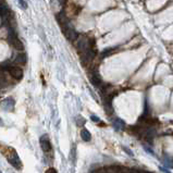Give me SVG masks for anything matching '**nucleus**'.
<instances>
[{
	"instance_id": "obj_5",
	"label": "nucleus",
	"mask_w": 173,
	"mask_h": 173,
	"mask_svg": "<svg viewBox=\"0 0 173 173\" xmlns=\"http://www.w3.org/2000/svg\"><path fill=\"white\" fill-rule=\"evenodd\" d=\"M104 173H131V169L119 166H108L104 169Z\"/></svg>"
},
{
	"instance_id": "obj_6",
	"label": "nucleus",
	"mask_w": 173,
	"mask_h": 173,
	"mask_svg": "<svg viewBox=\"0 0 173 173\" xmlns=\"http://www.w3.org/2000/svg\"><path fill=\"white\" fill-rule=\"evenodd\" d=\"M8 72H9V74L11 75L12 78H15V80H21L23 78V71L18 66H10L9 69H8Z\"/></svg>"
},
{
	"instance_id": "obj_7",
	"label": "nucleus",
	"mask_w": 173,
	"mask_h": 173,
	"mask_svg": "<svg viewBox=\"0 0 173 173\" xmlns=\"http://www.w3.org/2000/svg\"><path fill=\"white\" fill-rule=\"evenodd\" d=\"M39 143H40L42 149L45 152H48L51 150V143L47 135H43L42 137H40V142H39Z\"/></svg>"
},
{
	"instance_id": "obj_18",
	"label": "nucleus",
	"mask_w": 173,
	"mask_h": 173,
	"mask_svg": "<svg viewBox=\"0 0 173 173\" xmlns=\"http://www.w3.org/2000/svg\"><path fill=\"white\" fill-rule=\"evenodd\" d=\"M92 119L94 120V121H99L98 118H96V116H92Z\"/></svg>"
},
{
	"instance_id": "obj_17",
	"label": "nucleus",
	"mask_w": 173,
	"mask_h": 173,
	"mask_svg": "<svg viewBox=\"0 0 173 173\" xmlns=\"http://www.w3.org/2000/svg\"><path fill=\"white\" fill-rule=\"evenodd\" d=\"M90 173H104V169H97V170L92 171Z\"/></svg>"
},
{
	"instance_id": "obj_4",
	"label": "nucleus",
	"mask_w": 173,
	"mask_h": 173,
	"mask_svg": "<svg viewBox=\"0 0 173 173\" xmlns=\"http://www.w3.org/2000/svg\"><path fill=\"white\" fill-rule=\"evenodd\" d=\"M76 47H78V51L82 54L86 52L90 49V45H89V40L86 38V37H81V38L78 40V44H76Z\"/></svg>"
},
{
	"instance_id": "obj_1",
	"label": "nucleus",
	"mask_w": 173,
	"mask_h": 173,
	"mask_svg": "<svg viewBox=\"0 0 173 173\" xmlns=\"http://www.w3.org/2000/svg\"><path fill=\"white\" fill-rule=\"evenodd\" d=\"M1 148H2V149H0V151L4 155L6 159L13 166V168L18 169V170H21L22 162H21V160H20V158H19V155L16 154V151H15L13 148H11V147L3 146V147H1Z\"/></svg>"
},
{
	"instance_id": "obj_16",
	"label": "nucleus",
	"mask_w": 173,
	"mask_h": 173,
	"mask_svg": "<svg viewBox=\"0 0 173 173\" xmlns=\"http://www.w3.org/2000/svg\"><path fill=\"white\" fill-rule=\"evenodd\" d=\"M45 173H57V171H56V169H54V168H49Z\"/></svg>"
},
{
	"instance_id": "obj_3",
	"label": "nucleus",
	"mask_w": 173,
	"mask_h": 173,
	"mask_svg": "<svg viewBox=\"0 0 173 173\" xmlns=\"http://www.w3.org/2000/svg\"><path fill=\"white\" fill-rule=\"evenodd\" d=\"M8 39H9L10 44H11L16 50H23L24 49L23 43L18 38V36L15 35L14 31L12 30V28H10V27H9V34H8Z\"/></svg>"
},
{
	"instance_id": "obj_11",
	"label": "nucleus",
	"mask_w": 173,
	"mask_h": 173,
	"mask_svg": "<svg viewBox=\"0 0 173 173\" xmlns=\"http://www.w3.org/2000/svg\"><path fill=\"white\" fill-rule=\"evenodd\" d=\"M81 137H82V139L85 140V142H88V140H90L92 136H90V133L87 131L86 128H83L81 131Z\"/></svg>"
},
{
	"instance_id": "obj_19",
	"label": "nucleus",
	"mask_w": 173,
	"mask_h": 173,
	"mask_svg": "<svg viewBox=\"0 0 173 173\" xmlns=\"http://www.w3.org/2000/svg\"><path fill=\"white\" fill-rule=\"evenodd\" d=\"M0 3H4V0H0Z\"/></svg>"
},
{
	"instance_id": "obj_15",
	"label": "nucleus",
	"mask_w": 173,
	"mask_h": 173,
	"mask_svg": "<svg viewBox=\"0 0 173 173\" xmlns=\"http://www.w3.org/2000/svg\"><path fill=\"white\" fill-rule=\"evenodd\" d=\"M19 2H20V4L22 6L23 9H26L27 8V3L25 2V0H19Z\"/></svg>"
},
{
	"instance_id": "obj_10",
	"label": "nucleus",
	"mask_w": 173,
	"mask_h": 173,
	"mask_svg": "<svg viewBox=\"0 0 173 173\" xmlns=\"http://www.w3.org/2000/svg\"><path fill=\"white\" fill-rule=\"evenodd\" d=\"M90 82H92V83L94 84V86H96V87L101 86V80H100V78H99L96 73L92 74V76H90Z\"/></svg>"
},
{
	"instance_id": "obj_13",
	"label": "nucleus",
	"mask_w": 173,
	"mask_h": 173,
	"mask_svg": "<svg viewBox=\"0 0 173 173\" xmlns=\"http://www.w3.org/2000/svg\"><path fill=\"white\" fill-rule=\"evenodd\" d=\"M114 48H108V49H106V50L102 51L101 56L102 57H106V56H109V54H111L112 52H113Z\"/></svg>"
},
{
	"instance_id": "obj_9",
	"label": "nucleus",
	"mask_w": 173,
	"mask_h": 173,
	"mask_svg": "<svg viewBox=\"0 0 173 173\" xmlns=\"http://www.w3.org/2000/svg\"><path fill=\"white\" fill-rule=\"evenodd\" d=\"M14 61L16 64H25L26 63V54L24 52H20V54H16Z\"/></svg>"
},
{
	"instance_id": "obj_2",
	"label": "nucleus",
	"mask_w": 173,
	"mask_h": 173,
	"mask_svg": "<svg viewBox=\"0 0 173 173\" xmlns=\"http://www.w3.org/2000/svg\"><path fill=\"white\" fill-rule=\"evenodd\" d=\"M61 30H62L64 36L69 39L70 42H74V40H76V39L78 38V32L71 26V24L69 23V21L63 23L62 25H61Z\"/></svg>"
},
{
	"instance_id": "obj_14",
	"label": "nucleus",
	"mask_w": 173,
	"mask_h": 173,
	"mask_svg": "<svg viewBox=\"0 0 173 173\" xmlns=\"http://www.w3.org/2000/svg\"><path fill=\"white\" fill-rule=\"evenodd\" d=\"M131 173H151V172H148V171L146 170H142V169L133 168V169H131Z\"/></svg>"
},
{
	"instance_id": "obj_12",
	"label": "nucleus",
	"mask_w": 173,
	"mask_h": 173,
	"mask_svg": "<svg viewBox=\"0 0 173 173\" xmlns=\"http://www.w3.org/2000/svg\"><path fill=\"white\" fill-rule=\"evenodd\" d=\"M113 125L116 126V130H119L120 128H123V126H124V122H123L122 120L116 119V123H113Z\"/></svg>"
},
{
	"instance_id": "obj_8",
	"label": "nucleus",
	"mask_w": 173,
	"mask_h": 173,
	"mask_svg": "<svg viewBox=\"0 0 173 173\" xmlns=\"http://www.w3.org/2000/svg\"><path fill=\"white\" fill-rule=\"evenodd\" d=\"M10 14L9 7L6 3H0V16L2 19H8Z\"/></svg>"
}]
</instances>
